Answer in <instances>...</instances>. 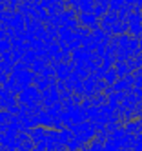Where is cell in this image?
<instances>
[{
	"mask_svg": "<svg viewBox=\"0 0 142 151\" xmlns=\"http://www.w3.org/2000/svg\"><path fill=\"white\" fill-rule=\"evenodd\" d=\"M115 22H118V20H117V13L115 11H107L102 18H98V27H100L104 33L109 35V29H111V26Z\"/></svg>",
	"mask_w": 142,
	"mask_h": 151,
	"instance_id": "obj_1",
	"label": "cell"
},
{
	"mask_svg": "<svg viewBox=\"0 0 142 151\" xmlns=\"http://www.w3.org/2000/svg\"><path fill=\"white\" fill-rule=\"evenodd\" d=\"M76 20H79V26H82V27H87V29H97L98 27V20L91 13H80V15H76Z\"/></svg>",
	"mask_w": 142,
	"mask_h": 151,
	"instance_id": "obj_2",
	"label": "cell"
},
{
	"mask_svg": "<svg viewBox=\"0 0 142 151\" xmlns=\"http://www.w3.org/2000/svg\"><path fill=\"white\" fill-rule=\"evenodd\" d=\"M113 69H115V73H117V77H118V78H124L126 75H129V73H131L126 62H115Z\"/></svg>",
	"mask_w": 142,
	"mask_h": 151,
	"instance_id": "obj_3",
	"label": "cell"
},
{
	"mask_svg": "<svg viewBox=\"0 0 142 151\" xmlns=\"http://www.w3.org/2000/svg\"><path fill=\"white\" fill-rule=\"evenodd\" d=\"M102 80L107 84V86H113L117 80H118V77H117V73H115V69L113 68H109L106 73H104V77H102Z\"/></svg>",
	"mask_w": 142,
	"mask_h": 151,
	"instance_id": "obj_4",
	"label": "cell"
},
{
	"mask_svg": "<svg viewBox=\"0 0 142 151\" xmlns=\"http://www.w3.org/2000/svg\"><path fill=\"white\" fill-rule=\"evenodd\" d=\"M60 35H62V40L66 38V40H68V42H71V40L75 38V37H73V31H71V29H66L64 26L60 27Z\"/></svg>",
	"mask_w": 142,
	"mask_h": 151,
	"instance_id": "obj_5",
	"label": "cell"
},
{
	"mask_svg": "<svg viewBox=\"0 0 142 151\" xmlns=\"http://www.w3.org/2000/svg\"><path fill=\"white\" fill-rule=\"evenodd\" d=\"M87 151H104V149H102V144H100V142H97V140H93Z\"/></svg>",
	"mask_w": 142,
	"mask_h": 151,
	"instance_id": "obj_6",
	"label": "cell"
},
{
	"mask_svg": "<svg viewBox=\"0 0 142 151\" xmlns=\"http://www.w3.org/2000/svg\"><path fill=\"white\" fill-rule=\"evenodd\" d=\"M140 71H142V68H140Z\"/></svg>",
	"mask_w": 142,
	"mask_h": 151,
	"instance_id": "obj_7",
	"label": "cell"
}]
</instances>
